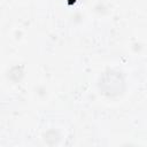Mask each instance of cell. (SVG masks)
<instances>
[{"label":"cell","instance_id":"1","mask_svg":"<svg viewBox=\"0 0 147 147\" xmlns=\"http://www.w3.org/2000/svg\"><path fill=\"white\" fill-rule=\"evenodd\" d=\"M125 78L123 74L115 69H107L98 80V88L101 94L108 98L122 95L125 91Z\"/></svg>","mask_w":147,"mask_h":147},{"label":"cell","instance_id":"2","mask_svg":"<svg viewBox=\"0 0 147 147\" xmlns=\"http://www.w3.org/2000/svg\"><path fill=\"white\" fill-rule=\"evenodd\" d=\"M49 139H53V141H54V144L59 140V134H57V132L56 131H54V130H49L48 132H46V134H45V141L47 142Z\"/></svg>","mask_w":147,"mask_h":147}]
</instances>
